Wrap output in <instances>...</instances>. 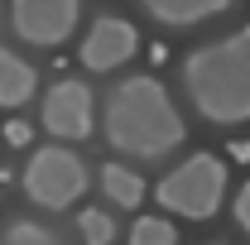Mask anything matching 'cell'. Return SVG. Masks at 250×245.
<instances>
[{"label":"cell","instance_id":"obj_1","mask_svg":"<svg viewBox=\"0 0 250 245\" xmlns=\"http://www.w3.org/2000/svg\"><path fill=\"white\" fill-rule=\"evenodd\" d=\"M101 135L111 149H121L125 159H164L188 140V125L178 116V106L168 101L164 82L154 77H125L106 101L101 116Z\"/></svg>","mask_w":250,"mask_h":245},{"label":"cell","instance_id":"obj_2","mask_svg":"<svg viewBox=\"0 0 250 245\" xmlns=\"http://www.w3.org/2000/svg\"><path fill=\"white\" fill-rule=\"evenodd\" d=\"M183 92L197 116L212 125H246L250 121V24L202 43L183 58Z\"/></svg>","mask_w":250,"mask_h":245},{"label":"cell","instance_id":"obj_3","mask_svg":"<svg viewBox=\"0 0 250 245\" xmlns=\"http://www.w3.org/2000/svg\"><path fill=\"white\" fill-rule=\"evenodd\" d=\"M159 212L188 216V221H212L226 202V163L217 154H188L183 163L154 187Z\"/></svg>","mask_w":250,"mask_h":245},{"label":"cell","instance_id":"obj_4","mask_svg":"<svg viewBox=\"0 0 250 245\" xmlns=\"http://www.w3.org/2000/svg\"><path fill=\"white\" fill-rule=\"evenodd\" d=\"M20 183H24L34 207H43V212H67V207L82 202V192H87L92 178H87V163L67 149V144H43V149L29 154Z\"/></svg>","mask_w":250,"mask_h":245},{"label":"cell","instance_id":"obj_5","mask_svg":"<svg viewBox=\"0 0 250 245\" xmlns=\"http://www.w3.org/2000/svg\"><path fill=\"white\" fill-rule=\"evenodd\" d=\"M82 0H10V24L34 48H58L77 29Z\"/></svg>","mask_w":250,"mask_h":245},{"label":"cell","instance_id":"obj_6","mask_svg":"<svg viewBox=\"0 0 250 245\" xmlns=\"http://www.w3.org/2000/svg\"><path fill=\"white\" fill-rule=\"evenodd\" d=\"M92 125H96V96L87 82L62 77V82L48 87V96H43V130L53 140H87Z\"/></svg>","mask_w":250,"mask_h":245},{"label":"cell","instance_id":"obj_7","mask_svg":"<svg viewBox=\"0 0 250 245\" xmlns=\"http://www.w3.org/2000/svg\"><path fill=\"white\" fill-rule=\"evenodd\" d=\"M140 53V34L130 20L121 15H101L87 39H82V48H77V62H87V72H116L121 62H130Z\"/></svg>","mask_w":250,"mask_h":245},{"label":"cell","instance_id":"obj_8","mask_svg":"<svg viewBox=\"0 0 250 245\" xmlns=\"http://www.w3.org/2000/svg\"><path fill=\"white\" fill-rule=\"evenodd\" d=\"M140 5H145V15L154 24H164V29H197V24L226 15L236 0H140Z\"/></svg>","mask_w":250,"mask_h":245},{"label":"cell","instance_id":"obj_9","mask_svg":"<svg viewBox=\"0 0 250 245\" xmlns=\"http://www.w3.org/2000/svg\"><path fill=\"white\" fill-rule=\"evenodd\" d=\"M34 92H39V72L20 53L0 48V106L5 111H20L24 101H34Z\"/></svg>","mask_w":250,"mask_h":245},{"label":"cell","instance_id":"obj_10","mask_svg":"<svg viewBox=\"0 0 250 245\" xmlns=\"http://www.w3.org/2000/svg\"><path fill=\"white\" fill-rule=\"evenodd\" d=\"M96 183L106 187V197H111L116 207H140V202H145V178H140L135 168H125V163H101Z\"/></svg>","mask_w":250,"mask_h":245},{"label":"cell","instance_id":"obj_11","mask_svg":"<svg viewBox=\"0 0 250 245\" xmlns=\"http://www.w3.org/2000/svg\"><path fill=\"white\" fill-rule=\"evenodd\" d=\"M0 245H62V236L43 221H10L0 231Z\"/></svg>","mask_w":250,"mask_h":245},{"label":"cell","instance_id":"obj_12","mask_svg":"<svg viewBox=\"0 0 250 245\" xmlns=\"http://www.w3.org/2000/svg\"><path fill=\"white\" fill-rule=\"evenodd\" d=\"M130 245H178V231L168 216H140L130 226Z\"/></svg>","mask_w":250,"mask_h":245},{"label":"cell","instance_id":"obj_13","mask_svg":"<svg viewBox=\"0 0 250 245\" xmlns=\"http://www.w3.org/2000/svg\"><path fill=\"white\" fill-rule=\"evenodd\" d=\"M77 231H82L87 245H111V236H116L111 216L101 212V207H82V212H77Z\"/></svg>","mask_w":250,"mask_h":245},{"label":"cell","instance_id":"obj_14","mask_svg":"<svg viewBox=\"0 0 250 245\" xmlns=\"http://www.w3.org/2000/svg\"><path fill=\"white\" fill-rule=\"evenodd\" d=\"M0 140H5L10 149H24V144H29V125H24V121H5Z\"/></svg>","mask_w":250,"mask_h":245},{"label":"cell","instance_id":"obj_15","mask_svg":"<svg viewBox=\"0 0 250 245\" xmlns=\"http://www.w3.org/2000/svg\"><path fill=\"white\" fill-rule=\"evenodd\" d=\"M231 212H236V226L250 236V178L241 183V192H236V207H231Z\"/></svg>","mask_w":250,"mask_h":245},{"label":"cell","instance_id":"obj_16","mask_svg":"<svg viewBox=\"0 0 250 245\" xmlns=\"http://www.w3.org/2000/svg\"><path fill=\"white\" fill-rule=\"evenodd\" d=\"M231 159H246V163H250V144H241V140H236V144H231Z\"/></svg>","mask_w":250,"mask_h":245},{"label":"cell","instance_id":"obj_17","mask_svg":"<svg viewBox=\"0 0 250 245\" xmlns=\"http://www.w3.org/2000/svg\"><path fill=\"white\" fill-rule=\"evenodd\" d=\"M212 245H221V241H212Z\"/></svg>","mask_w":250,"mask_h":245}]
</instances>
